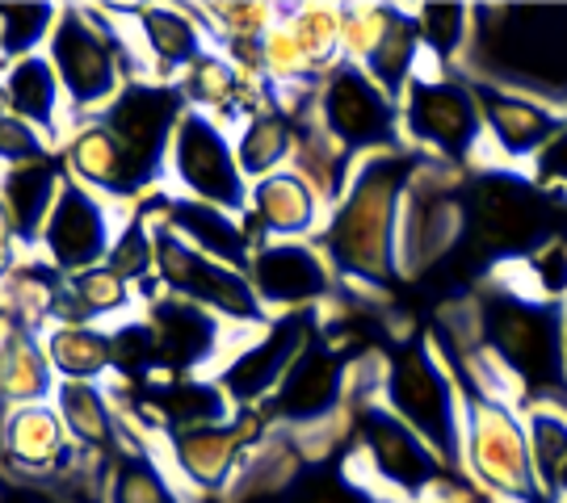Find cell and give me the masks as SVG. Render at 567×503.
<instances>
[{
	"mask_svg": "<svg viewBox=\"0 0 567 503\" xmlns=\"http://www.w3.org/2000/svg\"><path fill=\"white\" fill-rule=\"evenodd\" d=\"M463 311L496 395L517 407L567 402L564 306L529 298L496 273L487 290L463 302Z\"/></svg>",
	"mask_w": 567,
	"mask_h": 503,
	"instance_id": "obj_1",
	"label": "cell"
},
{
	"mask_svg": "<svg viewBox=\"0 0 567 503\" xmlns=\"http://www.w3.org/2000/svg\"><path fill=\"white\" fill-rule=\"evenodd\" d=\"M269 437V423L257 407H244L224 423H203V428H182L164 437L168 470L177 474L185 491H224L236 483L248 453Z\"/></svg>",
	"mask_w": 567,
	"mask_h": 503,
	"instance_id": "obj_17",
	"label": "cell"
},
{
	"mask_svg": "<svg viewBox=\"0 0 567 503\" xmlns=\"http://www.w3.org/2000/svg\"><path fill=\"white\" fill-rule=\"evenodd\" d=\"M105 264L118 273L122 282L135 285L143 298L161 294V285H156V227H152V219L143 214L140 206H135V210L122 219V227H118V235H114V248H110Z\"/></svg>",
	"mask_w": 567,
	"mask_h": 503,
	"instance_id": "obj_35",
	"label": "cell"
},
{
	"mask_svg": "<svg viewBox=\"0 0 567 503\" xmlns=\"http://www.w3.org/2000/svg\"><path fill=\"white\" fill-rule=\"evenodd\" d=\"M51 67L68 97V118H97L110 101L131 81V63L140 60L131 30L110 25V13L97 9H60L55 34H51Z\"/></svg>",
	"mask_w": 567,
	"mask_h": 503,
	"instance_id": "obj_4",
	"label": "cell"
},
{
	"mask_svg": "<svg viewBox=\"0 0 567 503\" xmlns=\"http://www.w3.org/2000/svg\"><path fill=\"white\" fill-rule=\"evenodd\" d=\"M4 93H9L13 118H21L25 126L42 130V135H60L68 97H63V84H60V76H55L51 60L30 55V60L9 63V72H4Z\"/></svg>",
	"mask_w": 567,
	"mask_h": 503,
	"instance_id": "obj_28",
	"label": "cell"
},
{
	"mask_svg": "<svg viewBox=\"0 0 567 503\" xmlns=\"http://www.w3.org/2000/svg\"><path fill=\"white\" fill-rule=\"evenodd\" d=\"M55 4H0V60H30L55 34Z\"/></svg>",
	"mask_w": 567,
	"mask_h": 503,
	"instance_id": "obj_38",
	"label": "cell"
},
{
	"mask_svg": "<svg viewBox=\"0 0 567 503\" xmlns=\"http://www.w3.org/2000/svg\"><path fill=\"white\" fill-rule=\"evenodd\" d=\"M143 319L152 327L156 344V365L161 378H203L206 365H224L231 344L240 340V332L231 336L219 315L203 311L198 302H185L177 294H152L143 298Z\"/></svg>",
	"mask_w": 567,
	"mask_h": 503,
	"instance_id": "obj_18",
	"label": "cell"
},
{
	"mask_svg": "<svg viewBox=\"0 0 567 503\" xmlns=\"http://www.w3.org/2000/svg\"><path fill=\"white\" fill-rule=\"evenodd\" d=\"M416 30L425 46V67L463 72L475 51V25L480 13L471 4H416Z\"/></svg>",
	"mask_w": 567,
	"mask_h": 503,
	"instance_id": "obj_31",
	"label": "cell"
},
{
	"mask_svg": "<svg viewBox=\"0 0 567 503\" xmlns=\"http://www.w3.org/2000/svg\"><path fill=\"white\" fill-rule=\"evenodd\" d=\"M68 453H72V437H68L55 407L30 402V407H18L4 420V458L13 470L55 474V470H63Z\"/></svg>",
	"mask_w": 567,
	"mask_h": 503,
	"instance_id": "obj_26",
	"label": "cell"
},
{
	"mask_svg": "<svg viewBox=\"0 0 567 503\" xmlns=\"http://www.w3.org/2000/svg\"><path fill=\"white\" fill-rule=\"evenodd\" d=\"M231 135H236V160H240L244 181L257 185L265 177L290 168L295 143H299V126L286 118V114H278L274 105H265L252 118H244Z\"/></svg>",
	"mask_w": 567,
	"mask_h": 503,
	"instance_id": "obj_27",
	"label": "cell"
},
{
	"mask_svg": "<svg viewBox=\"0 0 567 503\" xmlns=\"http://www.w3.org/2000/svg\"><path fill=\"white\" fill-rule=\"evenodd\" d=\"M555 231L547 222V189L517 168H475L466 181V243L501 264L522 261Z\"/></svg>",
	"mask_w": 567,
	"mask_h": 503,
	"instance_id": "obj_8",
	"label": "cell"
},
{
	"mask_svg": "<svg viewBox=\"0 0 567 503\" xmlns=\"http://www.w3.org/2000/svg\"><path fill=\"white\" fill-rule=\"evenodd\" d=\"M55 411H60L68 437L93 453H102L118 441V416L110 390L102 383H60L55 386Z\"/></svg>",
	"mask_w": 567,
	"mask_h": 503,
	"instance_id": "obj_33",
	"label": "cell"
},
{
	"mask_svg": "<svg viewBox=\"0 0 567 503\" xmlns=\"http://www.w3.org/2000/svg\"><path fill=\"white\" fill-rule=\"evenodd\" d=\"M55 386L60 383H55V369L47 361V348L25 327L0 336V399L30 407V402L55 395Z\"/></svg>",
	"mask_w": 567,
	"mask_h": 503,
	"instance_id": "obj_32",
	"label": "cell"
},
{
	"mask_svg": "<svg viewBox=\"0 0 567 503\" xmlns=\"http://www.w3.org/2000/svg\"><path fill=\"white\" fill-rule=\"evenodd\" d=\"M0 319H4V302H0Z\"/></svg>",
	"mask_w": 567,
	"mask_h": 503,
	"instance_id": "obj_46",
	"label": "cell"
},
{
	"mask_svg": "<svg viewBox=\"0 0 567 503\" xmlns=\"http://www.w3.org/2000/svg\"><path fill=\"white\" fill-rule=\"evenodd\" d=\"M63 181H68V177H63L51 160L13 164V168L4 172V181H0V201H4L9 219H13L18 240H39L42 222H47L51 206H55V198H60Z\"/></svg>",
	"mask_w": 567,
	"mask_h": 503,
	"instance_id": "obj_29",
	"label": "cell"
},
{
	"mask_svg": "<svg viewBox=\"0 0 567 503\" xmlns=\"http://www.w3.org/2000/svg\"><path fill=\"white\" fill-rule=\"evenodd\" d=\"M433 503H492L484 495H463V500H433Z\"/></svg>",
	"mask_w": 567,
	"mask_h": 503,
	"instance_id": "obj_44",
	"label": "cell"
},
{
	"mask_svg": "<svg viewBox=\"0 0 567 503\" xmlns=\"http://www.w3.org/2000/svg\"><path fill=\"white\" fill-rule=\"evenodd\" d=\"M404 143L425 160L475 172L484 168V114L466 72L425 67L400 97Z\"/></svg>",
	"mask_w": 567,
	"mask_h": 503,
	"instance_id": "obj_7",
	"label": "cell"
},
{
	"mask_svg": "<svg viewBox=\"0 0 567 503\" xmlns=\"http://www.w3.org/2000/svg\"><path fill=\"white\" fill-rule=\"evenodd\" d=\"M564 361H567V306H564Z\"/></svg>",
	"mask_w": 567,
	"mask_h": 503,
	"instance_id": "obj_45",
	"label": "cell"
},
{
	"mask_svg": "<svg viewBox=\"0 0 567 503\" xmlns=\"http://www.w3.org/2000/svg\"><path fill=\"white\" fill-rule=\"evenodd\" d=\"M341 60L358 63L400 101L408 84L425 72L416 13L400 4H341Z\"/></svg>",
	"mask_w": 567,
	"mask_h": 503,
	"instance_id": "obj_15",
	"label": "cell"
},
{
	"mask_svg": "<svg viewBox=\"0 0 567 503\" xmlns=\"http://www.w3.org/2000/svg\"><path fill=\"white\" fill-rule=\"evenodd\" d=\"M42 348L60 383H102L114 369V340L97 323H51Z\"/></svg>",
	"mask_w": 567,
	"mask_h": 503,
	"instance_id": "obj_30",
	"label": "cell"
},
{
	"mask_svg": "<svg viewBox=\"0 0 567 503\" xmlns=\"http://www.w3.org/2000/svg\"><path fill=\"white\" fill-rule=\"evenodd\" d=\"M501 277L513 282L529 298L567 306V240L564 235H550L547 243H538L534 252H526L522 261L508 264V273L501 269Z\"/></svg>",
	"mask_w": 567,
	"mask_h": 503,
	"instance_id": "obj_36",
	"label": "cell"
},
{
	"mask_svg": "<svg viewBox=\"0 0 567 503\" xmlns=\"http://www.w3.org/2000/svg\"><path fill=\"white\" fill-rule=\"evenodd\" d=\"M379 399L400 416V420L421 432L429 449L463 474V390L446 369L442 353L429 336L404 340L383 369V395Z\"/></svg>",
	"mask_w": 567,
	"mask_h": 503,
	"instance_id": "obj_6",
	"label": "cell"
},
{
	"mask_svg": "<svg viewBox=\"0 0 567 503\" xmlns=\"http://www.w3.org/2000/svg\"><path fill=\"white\" fill-rule=\"evenodd\" d=\"M529 177L538 181V189H547V193H567V122L564 130L547 143V151L534 160Z\"/></svg>",
	"mask_w": 567,
	"mask_h": 503,
	"instance_id": "obj_41",
	"label": "cell"
},
{
	"mask_svg": "<svg viewBox=\"0 0 567 503\" xmlns=\"http://www.w3.org/2000/svg\"><path fill=\"white\" fill-rule=\"evenodd\" d=\"M0 160L13 164H30V160H42V135L34 126H25L21 118H0Z\"/></svg>",
	"mask_w": 567,
	"mask_h": 503,
	"instance_id": "obj_40",
	"label": "cell"
},
{
	"mask_svg": "<svg viewBox=\"0 0 567 503\" xmlns=\"http://www.w3.org/2000/svg\"><path fill=\"white\" fill-rule=\"evenodd\" d=\"M118 227L122 222L114 219V201H105L102 193H93L68 177L51 214L42 222L39 240L47 261L55 264L63 277H72V273H84L93 264H105Z\"/></svg>",
	"mask_w": 567,
	"mask_h": 503,
	"instance_id": "obj_21",
	"label": "cell"
},
{
	"mask_svg": "<svg viewBox=\"0 0 567 503\" xmlns=\"http://www.w3.org/2000/svg\"><path fill=\"white\" fill-rule=\"evenodd\" d=\"M567 500V458L559 465V474H555V483H550V503H564Z\"/></svg>",
	"mask_w": 567,
	"mask_h": 503,
	"instance_id": "obj_43",
	"label": "cell"
},
{
	"mask_svg": "<svg viewBox=\"0 0 567 503\" xmlns=\"http://www.w3.org/2000/svg\"><path fill=\"white\" fill-rule=\"evenodd\" d=\"M316 126L328 139L341 143L353 160H370V156L408 147L400 101L349 60H337L316 81Z\"/></svg>",
	"mask_w": 567,
	"mask_h": 503,
	"instance_id": "obj_9",
	"label": "cell"
},
{
	"mask_svg": "<svg viewBox=\"0 0 567 503\" xmlns=\"http://www.w3.org/2000/svg\"><path fill=\"white\" fill-rule=\"evenodd\" d=\"M463 479L492 503H550L529 462L526 416L501 395H463Z\"/></svg>",
	"mask_w": 567,
	"mask_h": 503,
	"instance_id": "obj_5",
	"label": "cell"
},
{
	"mask_svg": "<svg viewBox=\"0 0 567 503\" xmlns=\"http://www.w3.org/2000/svg\"><path fill=\"white\" fill-rule=\"evenodd\" d=\"M425 156L412 147L386 151L358 164L353 181L337 206H328V222L320 231V252L328 256L337 282L358 290H391L400 282V227H404L408 185Z\"/></svg>",
	"mask_w": 567,
	"mask_h": 503,
	"instance_id": "obj_2",
	"label": "cell"
},
{
	"mask_svg": "<svg viewBox=\"0 0 567 503\" xmlns=\"http://www.w3.org/2000/svg\"><path fill=\"white\" fill-rule=\"evenodd\" d=\"M522 416H526L529 462L550 500V483L567 458V402H529L522 407Z\"/></svg>",
	"mask_w": 567,
	"mask_h": 503,
	"instance_id": "obj_37",
	"label": "cell"
},
{
	"mask_svg": "<svg viewBox=\"0 0 567 503\" xmlns=\"http://www.w3.org/2000/svg\"><path fill=\"white\" fill-rule=\"evenodd\" d=\"M182 118L185 101L177 93V84L161 81H131L97 114V122L118 139L126 160L140 168V177L152 189L164 185V164H168V147H173Z\"/></svg>",
	"mask_w": 567,
	"mask_h": 503,
	"instance_id": "obj_16",
	"label": "cell"
},
{
	"mask_svg": "<svg viewBox=\"0 0 567 503\" xmlns=\"http://www.w3.org/2000/svg\"><path fill=\"white\" fill-rule=\"evenodd\" d=\"M353 441H358V458H353L358 479H365L386 503H433L480 495L383 399L353 407Z\"/></svg>",
	"mask_w": 567,
	"mask_h": 503,
	"instance_id": "obj_3",
	"label": "cell"
},
{
	"mask_svg": "<svg viewBox=\"0 0 567 503\" xmlns=\"http://www.w3.org/2000/svg\"><path fill=\"white\" fill-rule=\"evenodd\" d=\"M152 227H156V285L164 294L198 302L203 311L219 315L227 327H248L252 332V327L269 323L248 273L203 256L198 248H189L177 231H168L161 222H152Z\"/></svg>",
	"mask_w": 567,
	"mask_h": 503,
	"instance_id": "obj_14",
	"label": "cell"
},
{
	"mask_svg": "<svg viewBox=\"0 0 567 503\" xmlns=\"http://www.w3.org/2000/svg\"><path fill=\"white\" fill-rule=\"evenodd\" d=\"M63 164L72 172V181L102 193L105 201H147L156 189L143 181L140 168L126 160V151L118 147V139L105 130L97 118L81 122L68 139Z\"/></svg>",
	"mask_w": 567,
	"mask_h": 503,
	"instance_id": "obj_25",
	"label": "cell"
},
{
	"mask_svg": "<svg viewBox=\"0 0 567 503\" xmlns=\"http://www.w3.org/2000/svg\"><path fill=\"white\" fill-rule=\"evenodd\" d=\"M290 503H386L374 486L358 479L353 465H307L290 486Z\"/></svg>",
	"mask_w": 567,
	"mask_h": 503,
	"instance_id": "obj_39",
	"label": "cell"
},
{
	"mask_svg": "<svg viewBox=\"0 0 567 503\" xmlns=\"http://www.w3.org/2000/svg\"><path fill=\"white\" fill-rule=\"evenodd\" d=\"M466 181L471 172L425 160L408 185L400 227V273H429L466 240Z\"/></svg>",
	"mask_w": 567,
	"mask_h": 503,
	"instance_id": "obj_11",
	"label": "cell"
},
{
	"mask_svg": "<svg viewBox=\"0 0 567 503\" xmlns=\"http://www.w3.org/2000/svg\"><path fill=\"white\" fill-rule=\"evenodd\" d=\"M131 18V39L140 51L143 81L177 84L189 63L203 55L210 39L194 9H168V4H140L122 9Z\"/></svg>",
	"mask_w": 567,
	"mask_h": 503,
	"instance_id": "obj_24",
	"label": "cell"
},
{
	"mask_svg": "<svg viewBox=\"0 0 567 503\" xmlns=\"http://www.w3.org/2000/svg\"><path fill=\"white\" fill-rule=\"evenodd\" d=\"M349 411V361L324 344V336L290 365L282 386L265 399V420L282 423V432L328 428Z\"/></svg>",
	"mask_w": 567,
	"mask_h": 503,
	"instance_id": "obj_19",
	"label": "cell"
},
{
	"mask_svg": "<svg viewBox=\"0 0 567 503\" xmlns=\"http://www.w3.org/2000/svg\"><path fill=\"white\" fill-rule=\"evenodd\" d=\"M152 222H161L168 231H177L189 248H198L203 256L227 264V269H240L248 273V261L257 252V240L248 231L244 214L219 210V206H206V201H189L177 193H152L140 206Z\"/></svg>",
	"mask_w": 567,
	"mask_h": 503,
	"instance_id": "obj_22",
	"label": "cell"
},
{
	"mask_svg": "<svg viewBox=\"0 0 567 503\" xmlns=\"http://www.w3.org/2000/svg\"><path fill=\"white\" fill-rule=\"evenodd\" d=\"M324 336L320 327V311H290V315H274L265 327L244 332L231 344L224 365L215 369V383L224 386L236 411L244 407H265V399L282 386L290 365L303 357L311 344Z\"/></svg>",
	"mask_w": 567,
	"mask_h": 503,
	"instance_id": "obj_12",
	"label": "cell"
},
{
	"mask_svg": "<svg viewBox=\"0 0 567 503\" xmlns=\"http://www.w3.org/2000/svg\"><path fill=\"white\" fill-rule=\"evenodd\" d=\"M244 222H248L257 243L320 240V231L328 222V201L295 168H282V172H274L265 181L248 185Z\"/></svg>",
	"mask_w": 567,
	"mask_h": 503,
	"instance_id": "obj_23",
	"label": "cell"
},
{
	"mask_svg": "<svg viewBox=\"0 0 567 503\" xmlns=\"http://www.w3.org/2000/svg\"><path fill=\"white\" fill-rule=\"evenodd\" d=\"M564 503H567V500H564Z\"/></svg>",
	"mask_w": 567,
	"mask_h": 503,
	"instance_id": "obj_47",
	"label": "cell"
},
{
	"mask_svg": "<svg viewBox=\"0 0 567 503\" xmlns=\"http://www.w3.org/2000/svg\"><path fill=\"white\" fill-rule=\"evenodd\" d=\"M13 256H18V231H13V219H9V210L0 201V277L13 269Z\"/></svg>",
	"mask_w": 567,
	"mask_h": 503,
	"instance_id": "obj_42",
	"label": "cell"
},
{
	"mask_svg": "<svg viewBox=\"0 0 567 503\" xmlns=\"http://www.w3.org/2000/svg\"><path fill=\"white\" fill-rule=\"evenodd\" d=\"M248 282L261 298L265 315H290V311H324L337 273L316 240H282L257 243L248 261Z\"/></svg>",
	"mask_w": 567,
	"mask_h": 503,
	"instance_id": "obj_20",
	"label": "cell"
},
{
	"mask_svg": "<svg viewBox=\"0 0 567 503\" xmlns=\"http://www.w3.org/2000/svg\"><path fill=\"white\" fill-rule=\"evenodd\" d=\"M164 185L189 201H206L231 214L248 210V181L236 160V135L210 114L185 109L182 126L168 147V164H164Z\"/></svg>",
	"mask_w": 567,
	"mask_h": 503,
	"instance_id": "obj_10",
	"label": "cell"
},
{
	"mask_svg": "<svg viewBox=\"0 0 567 503\" xmlns=\"http://www.w3.org/2000/svg\"><path fill=\"white\" fill-rule=\"evenodd\" d=\"M480 114H484V168H517L529 172L547 143L564 130L567 101L529 93L517 84L471 76Z\"/></svg>",
	"mask_w": 567,
	"mask_h": 503,
	"instance_id": "obj_13",
	"label": "cell"
},
{
	"mask_svg": "<svg viewBox=\"0 0 567 503\" xmlns=\"http://www.w3.org/2000/svg\"><path fill=\"white\" fill-rule=\"evenodd\" d=\"M105 495L110 503H189V491L177 483V474L147 449H126Z\"/></svg>",
	"mask_w": 567,
	"mask_h": 503,
	"instance_id": "obj_34",
	"label": "cell"
}]
</instances>
